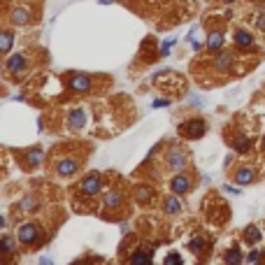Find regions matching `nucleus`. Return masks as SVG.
<instances>
[{"mask_svg":"<svg viewBox=\"0 0 265 265\" xmlns=\"http://www.w3.org/2000/svg\"><path fill=\"white\" fill-rule=\"evenodd\" d=\"M163 263H165V265H182L184 258H182V254H177V251H170V254H165Z\"/></svg>","mask_w":265,"mask_h":265,"instance_id":"c756f323","label":"nucleus"},{"mask_svg":"<svg viewBox=\"0 0 265 265\" xmlns=\"http://www.w3.org/2000/svg\"><path fill=\"white\" fill-rule=\"evenodd\" d=\"M207 3H212V5H235L238 0H207Z\"/></svg>","mask_w":265,"mask_h":265,"instance_id":"473e14b6","label":"nucleus"},{"mask_svg":"<svg viewBox=\"0 0 265 265\" xmlns=\"http://www.w3.org/2000/svg\"><path fill=\"white\" fill-rule=\"evenodd\" d=\"M203 216L214 228H223L230 221V207L216 191H212L207 198H203Z\"/></svg>","mask_w":265,"mask_h":265,"instance_id":"9b49d317","label":"nucleus"},{"mask_svg":"<svg viewBox=\"0 0 265 265\" xmlns=\"http://www.w3.org/2000/svg\"><path fill=\"white\" fill-rule=\"evenodd\" d=\"M149 3H158V0H147V5H149Z\"/></svg>","mask_w":265,"mask_h":265,"instance_id":"f704fd0d","label":"nucleus"},{"mask_svg":"<svg viewBox=\"0 0 265 265\" xmlns=\"http://www.w3.org/2000/svg\"><path fill=\"white\" fill-rule=\"evenodd\" d=\"M44 207V200H42V191H38V188H30V191H26V193L21 195V198L17 200V203L12 205L10 210V219L17 223V221L21 219H28V216H35L40 210Z\"/></svg>","mask_w":265,"mask_h":265,"instance_id":"f8f14e48","label":"nucleus"},{"mask_svg":"<svg viewBox=\"0 0 265 265\" xmlns=\"http://www.w3.org/2000/svg\"><path fill=\"white\" fill-rule=\"evenodd\" d=\"M230 42H233V47H235L240 54H258V51H260L258 40H256L254 33H251L247 26H242V23H235V26H233Z\"/></svg>","mask_w":265,"mask_h":265,"instance_id":"6ab92c4d","label":"nucleus"},{"mask_svg":"<svg viewBox=\"0 0 265 265\" xmlns=\"http://www.w3.org/2000/svg\"><path fill=\"white\" fill-rule=\"evenodd\" d=\"M260 240H263V228H260L258 223H249L242 230V242L247 244V247H258Z\"/></svg>","mask_w":265,"mask_h":265,"instance_id":"393cba45","label":"nucleus"},{"mask_svg":"<svg viewBox=\"0 0 265 265\" xmlns=\"http://www.w3.org/2000/svg\"><path fill=\"white\" fill-rule=\"evenodd\" d=\"M210 132V119L195 114V116H188L184 121L177 123V135L186 142H193V140H200Z\"/></svg>","mask_w":265,"mask_h":265,"instance_id":"dca6fc26","label":"nucleus"},{"mask_svg":"<svg viewBox=\"0 0 265 265\" xmlns=\"http://www.w3.org/2000/svg\"><path fill=\"white\" fill-rule=\"evenodd\" d=\"M226 42H228L226 26H214V23H207V33H205V51L226 49Z\"/></svg>","mask_w":265,"mask_h":265,"instance_id":"4be33fe9","label":"nucleus"},{"mask_svg":"<svg viewBox=\"0 0 265 265\" xmlns=\"http://www.w3.org/2000/svg\"><path fill=\"white\" fill-rule=\"evenodd\" d=\"M258 151H260V156H263V158H265V138L260 140V144H258Z\"/></svg>","mask_w":265,"mask_h":265,"instance_id":"72a5a7b5","label":"nucleus"},{"mask_svg":"<svg viewBox=\"0 0 265 265\" xmlns=\"http://www.w3.org/2000/svg\"><path fill=\"white\" fill-rule=\"evenodd\" d=\"M116 3H121L123 7H128V10H132V12H138V14H144L142 5L147 3V0H116Z\"/></svg>","mask_w":265,"mask_h":265,"instance_id":"c85d7f7f","label":"nucleus"},{"mask_svg":"<svg viewBox=\"0 0 265 265\" xmlns=\"http://www.w3.org/2000/svg\"><path fill=\"white\" fill-rule=\"evenodd\" d=\"M184 247L195 260H210L212 256V249H214V238L212 233H207L205 228H191L188 235L184 238Z\"/></svg>","mask_w":265,"mask_h":265,"instance_id":"9d476101","label":"nucleus"},{"mask_svg":"<svg viewBox=\"0 0 265 265\" xmlns=\"http://www.w3.org/2000/svg\"><path fill=\"white\" fill-rule=\"evenodd\" d=\"M14 158H17L19 168L26 172H35L40 165H47V154L40 144L33 147H23V149H14Z\"/></svg>","mask_w":265,"mask_h":265,"instance_id":"f3484780","label":"nucleus"},{"mask_svg":"<svg viewBox=\"0 0 265 265\" xmlns=\"http://www.w3.org/2000/svg\"><path fill=\"white\" fill-rule=\"evenodd\" d=\"M238 51V49H235ZM230 49H221V51H207L203 58H198V65L205 68V72H193L198 77L200 86H210V79H216V84L221 82H228L230 77L240 75V58L238 54Z\"/></svg>","mask_w":265,"mask_h":265,"instance_id":"7ed1b4c3","label":"nucleus"},{"mask_svg":"<svg viewBox=\"0 0 265 265\" xmlns=\"http://www.w3.org/2000/svg\"><path fill=\"white\" fill-rule=\"evenodd\" d=\"M132 205H138L140 210H154L156 205H160V195L156 191L154 184L149 182H138L130 186Z\"/></svg>","mask_w":265,"mask_h":265,"instance_id":"a211bd4d","label":"nucleus"},{"mask_svg":"<svg viewBox=\"0 0 265 265\" xmlns=\"http://www.w3.org/2000/svg\"><path fill=\"white\" fill-rule=\"evenodd\" d=\"M14 40H17V28L5 23L3 35H0V51H3V56H10L12 47H14Z\"/></svg>","mask_w":265,"mask_h":265,"instance_id":"a878e982","label":"nucleus"},{"mask_svg":"<svg viewBox=\"0 0 265 265\" xmlns=\"http://www.w3.org/2000/svg\"><path fill=\"white\" fill-rule=\"evenodd\" d=\"M172 47H175V40H165V42L160 44V56H168L172 51Z\"/></svg>","mask_w":265,"mask_h":265,"instance_id":"2f4dec72","label":"nucleus"},{"mask_svg":"<svg viewBox=\"0 0 265 265\" xmlns=\"http://www.w3.org/2000/svg\"><path fill=\"white\" fill-rule=\"evenodd\" d=\"M130 186H126V182L119 175H112L98 200L95 214L105 221H123L130 216Z\"/></svg>","mask_w":265,"mask_h":265,"instance_id":"f03ea898","label":"nucleus"},{"mask_svg":"<svg viewBox=\"0 0 265 265\" xmlns=\"http://www.w3.org/2000/svg\"><path fill=\"white\" fill-rule=\"evenodd\" d=\"M184 142L186 140H182V138L170 140V142H163V154H158L160 144H156L154 151H151V156H158V170L165 175V179L179 170L193 168V154H191V149Z\"/></svg>","mask_w":265,"mask_h":265,"instance_id":"423d86ee","label":"nucleus"},{"mask_svg":"<svg viewBox=\"0 0 265 265\" xmlns=\"http://www.w3.org/2000/svg\"><path fill=\"white\" fill-rule=\"evenodd\" d=\"M195 186H198V175L193 168H186V170H179L168 177V191L179 198H188L195 191Z\"/></svg>","mask_w":265,"mask_h":265,"instance_id":"2eb2a0df","label":"nucleus"},{"mask_svg":"<svg viewBox=\"0 0 265 265\" xmlns=\"http://www.w3.org/2000/svg\"><path fill=\"white\" fill-rule=\"evenodd\" d=\"M247 260L249 263H258V260H265V254L260 251L258 247H254L251 249V254H247Z\"/></svg>","mask_w":265,"mask_h":265,"instance_id":"7c9ffc66","label":"nucleus"},{"mask_svg":"<svg viewBox=\"0 0 265 265\" xmlns=\"http://www.w3.org/2000/svg\"><path fill=\"white\" fill-rule=\"evenodd\" d=\"M163 56H160V47H158V42H156V38H144V42H142V47H140V51H138V58H135V70H140V68H147V65H151V63H156V61H160Z\"/></svg>","mask_w":265,"mask_h":265,"instance_id":"412c9836","label":"nucleus"},{"mask_svg":"<svg viewBox=\"0 0 265 265\" xmlns=\"http://www.w3.org/2000/svg\"><path fill=\"white\" fill-rule=\"evenodd\" d=\"M63 79V98H103L112 79L107 75H91L82 70H68L61 75Z\"/></svg>","mask_w":265,"mask_h":265,"instance_id":"20e7f679","label":"nucleus"},{"mask_svg":"<svg viewBox=\"0 0 265 265\" xmlns=\"http://www.w3.org/2000/svg\"><path fill=\"white\" fill-rule=\"evenodd\" d=\"M221 260H223V263H230V265H238V263H242V260H247L242 244H230V247L221 254Z\"/></svg>","mask_w":265,"mask_h":265,"instance_id":"bb28decb","label":"nucleus"},{"mask_svg":"<svg viewBox=\"0 0 265 265\" xmlns=\"http://www.w3.org/2000/svg\"><path fill=\"white\" fill-rule=\"evenodd\" d=\"M95 116V110L91 103H79V105L70 107V110L65 112V130L70 132V135H79V132H84L88 128V123L93 121Z\"/></svg>","mask_w":265,"mask_h":265,"instance_id":"ddd939ff","label":"nucleus"},{"mask_svg":"<svg viewBox=\"0 0 265 265\" xmlns=\"http://www.w3.org/2000/svg\"><path fill=\"white\" fill-rule=\"evenodd\" d=\"M91 149H93V144L84 142V140H63V142L54 144V149L47 154L44 168L54 179H61V182L77 179L86 165Z\"/></svg>","mask_w":265,"mask_h":265,"instance_id":"f257e3e1","label":"nucleus"},{"mask_svg":"<svg viewBox=\"0 0 265 265\" xmlns=\"http://www.w3.org/2000/svg\"><path fill=\"white\" fill-rule=\"evenodd\" d=\"M151 84L154 88H158L163 95L168 98H177V95H182L186 91V79L179 75V72H172V70H163L158 75L151 77Z\"/></svg>","mask_w":265,"mask_h":265,"instance_id":"4468645a","label":"nucleus"},{"mask_svg":"<svg viewBox=\"0 0 265 265\" xmlns=\"http://www.w3.org/2000/svg\"><path fill=\"white\" fill-rule=\"evenodd\" d=\"M19 240H17V235L14 233H3V238H0V254H3V260L5 263H14L17 260V256H19Z\"/></svg>","mask_w":265,"mask_h":265,"instance_id":"b1692460","label":"nucleus"},{"mask_svg":"<svg viewBox=\"0 0 265 265\" xmlns=\"http://www.w3.org/2000/svg\"><path fill=\"white\" fill-rule=\"evenodd\" d=\"M14 235H17L23 251L30 254V251H38V249H42L44 244L49 242L51 228L47 226V221L28 216V219H21L14 223Z\"/></svg>","mask_w":265,"mask_h":265,"instance_id":"0eeeda50","label":"nucleus"},{"mask_svg":"<svg viewBox=\"0 0 265 265\" xmlns=\"http://www.w3.org/2000/svg\"><path fill=\"white\" fill-rule=\"evenodd\" d=\"M35 61H38V54L35 49H21L17 54L5 56V63H3V72H5L7 82H21L28 72L35 68Z\"/></svg>","mask_w":265,"mask_h":265,"instance_id":"1a4fd4ad","label":"nucleus"},{"mask_svg":"<svg viewBox=\"0 0 265 265\" xmlns=\"http://www.w3.org/2000/svg\"><path fill=\"white\" fill-rule=\"evenodd\" d=\"M42 19V3H33V0H14L5 3V12H3V21L7 26L14 28H33Z\"/></svg>","mask_w":265,"mask_h":265,"instance_id":"6e6552de","label":"nucleus"},{"mask_svg":"<svg viewBox=\"0 0 265 265\" xmlns=\"http://www.w3.org/2000/svg\"><path fill=\"white\" fill-rule=\"evenodd\" d=\"M251 26L258 30L260 35H265V7H256L251 14Z\"/></svg>","mask_w":265,"mask_h":265,"instance_id":"cd10ccee","label":"nucleus"},{"mask_svg":"<svg viewBox=\"0 0 265 265\" xmlns=\"http://www.w3.org/2000/svg\"><path fill=\"white\" fill-rule=\"evenodd\" d=\"M158 207H160V212H163V216H168V219H179V216H184V198L170 193V191L160 198Z\"/></svg>","mask_w":265,"mask_h":265,"instance_id":"5701e85b","label":"nucleus"},{"mask_svg":"<svg viewBox=\"0 0 265 265\" xmlns=\"http://www.w3.org/2000/svg\"><path fill=\"white\" fill-rule=\"evenodd\" d=\"M107 186V179L103 172L98 170H91L86 175H79L77 177V184L70 188V200H72V207L77 212H95L98 207V200L103 195Z\"/></svg>","mask_w":265,"mask_h":265,"instance_id":"39448f33","label":"nucleus"},{"mask_svg":"<svg viewBox=\"0 0 265 265\" xmlns=\"http://www.w3.org/2000/svg\"><path fill=\"white\" fill-rule=\"evenodd\" d=\"M228 177L238 186H251V184H256L263 177V170L258 165H254V163H240V165L228 170Z\"/></svg>","mask_w":265,"mask_h":265,"instance_id":"aec40b11","label":"nucleus"}]
</instances>
